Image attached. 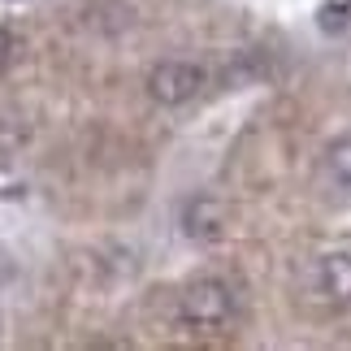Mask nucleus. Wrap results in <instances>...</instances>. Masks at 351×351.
Listing matches in <instances>:
<instances>
[{
	"label": "nucleus",
	"mask_w": 351,
	"mask_h": 351,
	"mask_svg": "<svg viewBox=\"0 0 351 351\" xmlns=\"http://www.w3.org/2000/svg\"><path fill=\"white\" fill-rule=\"evenodd\" d=\"M178 317L195 330H221L234 317V291L217 278H199L182 291L178 300Z\"/></svg>",
	"instance_id": "nucleus-1"
},
{
	"label": "nucleus",
	"mask_w": 351,
	"mask_h": 351,
	"mask_svg": "<svg viewBox=\"0 0 351 351\" xmlns=\"http://www.w3.org/2000/svg\"><path fill=\"white\" fill-rule=\"evenodd\" d=\"M204 87V70L191 61H160L152 74H147V91H152L156 104H165V109H178L195 96V91Z\"/></svg>",
	"instance_id": "nucleus-2"
},
{
	"label": "nucleus",
	"mask_w": 351,
	"mask_h": 351,
	"mask_svg": "<svg viewBox=\"0 0 351 351\" xmlns=\"http://www.w3.org/2000/svg\"><path fill=\"white\" fill-rule=\"evenodd\" d=\"M317 291L330 304H351V252H330L317 261Z\"/></svg>",
	"instance_id": "nucleus-3"
},
{
	"label": "nucleus",
	"mask_w": 351,
	"mask_h": 351,
	"mask_svg": "<svg viewBox=\"0 0 351 351\" xmlns=\"http://www.w3.org/2000/svg\"><path fill=\"white\" fill-rule=\"evenodd\" d=\"M221 226H226V213H221L217 199H208V195L191 199V204H186V213H182V230L191 234V239H199V243L221 239Z\"/></svg>",
	"instance_id": "nucleus-4"
},
{
	"label": "nucleus",
	"mask_w": 351,
	"mask_h": 351,
	"mask_svg": "<svg viewBox=\"0 0 351 351\" xmlns=\"http://www.w3.org/2000/svg\"><path fill=\"white\" fill-rule=\"evenodd\" d=\"M326 178H330V186L343 199H351V139L330 143V152H326Z\"/></svg>",
	"instance_id": "nucleus-5"
},
{
	"label": "nucleus",
	"mask_w": 351,
	"mask_h": 351,
	"mask_svg": "<svg viewBox=\"0 0 351 351\" xmlns=\"http://www.w3.org/2000/svg\"><path fill=\"white\" fill-rule=\"evenodd\" d=\"M317 18H321V31H343V26H351V0H330Z\"/></svg>",
	"instance_id": "nucleus-6"
},
{
	"label": "nucleus",
	"mask_w": 351,
	"mask_h": 351,
	"mask_svg": "<svg viewBox=\"0 0 351 351\" xmlns=\"http://www.w3.org/2000/svg\"><path fill=\"white\" fill-rule=\"evenodd\" d=\"M9 52H13V39H9V31L0 26V70L9 65Z\"/></svg>",
	"instance_id": "nucleus-7"
}]
</instances>
